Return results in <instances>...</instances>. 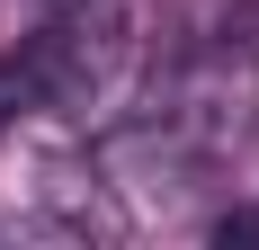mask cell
Returning a JSON list of instances; mask_svg holds the SVG:
<instances>
[{"instance_id": "cell-1", "label": "cell", "mask_w": 259, "mask_h": 250, "mask_svg": "<svg viewBox=\"0 0 259 250\" xmlns=\"http://www.w3.org/2000/svg\"><path fill=\"white\" fill-rule=\"evenodd\" d=\"M250 134H259V72L233 54H197L152 90L125 152H152L161 170H206V161H233Z\"/></svg>"}, {"instance_id": "cell-2", "label": "cell", "mask_w": 259, "mask_h": 250, "mask_svg": "<svg viewBox=\"0 0 259 250\" xmlns=\"http://www.w3.org/2000/svg\"><path fill=\"white\" fill-rule=\"evenodd\" d=\"M214 241L233 250V241H259V205H233V215H214Z\"/></svg>"}, {"instance_id": "cell-3", "label": "cell", "mask_w": 259, "mask_h": 250, "mask_svg": "<svg viewBox=\"0 0 259 250\" xmlns=\"http://www.w3.org/2000/svg\"><path fill=\"white\" fill-rule=\"evenodd\" d=\"M45 9H80V0H45Z\"/></svg>"}]
</instances>
